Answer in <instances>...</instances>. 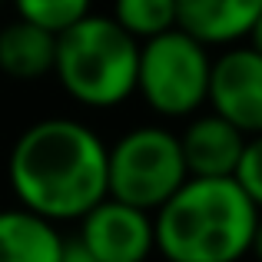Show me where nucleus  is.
Returning a JSON list of instances; mask_svg holds the SVG:
<instances>
[{
  "mask_svg": "<svg viewBox=\"0 0 262 262\" xmlns=\"http://www.w3.org/2000/svg\"><path fill=\"white\" fill-rule=\"evenodd\" d=\"M7 183L17 206L57 226L80 223L106 199V143L73 116L37 120L13 140Z\"/></svg>",
  "mask_w": 262,
  "mask_h": 262,
  "instance_id": "obj_1",
  "label": "nucleus"
},
{
  "mask_svg": "<svg viewBox=\"0 0 262 262\" xmlns=\"http://www.w3.org/2000/svg\"><path fill=\"white\" fill-rule=\"evenodd\" d=\"M256 223L259 209L232 176H189L153 212V246L166 262H239Z\"/></svg>",
  "mask_w": 262,
  "mask_h": 262,
  "instance_id": "obj_2",
  "label": "nucleus"
},
{
  "mask_svg": "<svg viewBox=\"0 0 262 262\" xmlns=\"http://www.w3.org/2000/svg\"><path fill=\"white\" fill-rule=\"evenodd\" d=\"M140 43L110 13L80 17L57 33L53 70L60 90L86 110H116L136 96Z\"/></svg>",
  "mask_w": 262,
  "mask_h": 262,
  "instance_id": "obj_3",
  "label": "nucleus"
},
{
  "mask_svg": "<svg viewBox=\"0 0 262 262\" xmlns=\"http://www.w3.org/2000/svg\"><path fill=\"white\" fill-rule=\"evenodd\" d=\"M212 50L179 27L140 43L136 96L163 120H189L206 110Z\"/></svg>",
  "mask_w": 262,
  "mask_h": 262,
  "instance_id": "obj_4",
  "label": "nucleus"
},
{
  "mask_svg": "<svg viewBox=\"0 0 262 262\" xmlns=\"http://www.w3.org/2000/svg\"><path fill=\"white\" fill-rule=\"evenodd\" d=\"M189 179L179 136L160 123L133 126L106 146V196L156 212Z\"/></svg>",
  "mask_w": 262,
  "mask_h": 262,
  "instance_id": "obj_5",
  "label": "nucleus"
},
{
  "mask_svg": "<svg viewBox=\"0 0 262 262\" xmlns=\"http://www.w3.org/2000/svg\"><path fill=\"white\" fill-rule=\"evenodd\" d=\"M206 106L216 116L239 129L243 136L262 133V53L249 43L223 47L212 57L209 70V96Z\"/></svg>",
  "mask_w": 262,
  "mask_h": 262,
  "instance_id": "obj_6",
  "label": "nucleus"
},
{
  "mask_svg": "<svg viewBox=\"0 0 262 262\" xmlns=\"http://www.w3.org/2000/svg\"><path fill=\"white\" fill-rule=\"evenodd\" d=\"M77 239L96 262H146L156 252L153 212L106 196L80 219Z\"/></svg>",
  "mask_w": 262,
  "mask_h": 262,
  "instance_id": "obj_7",
  "label": "nucleus"
},
{
  "mask_svg": "<svg viewBox=\"0 0 262 262\" xmlns=\"http://www.w3.org/2000/svg\"><path fill=\"white\" fill-rule=\"evenodd\" d=\"M176 136H179V149H183L186 173L206 179L232 176L246 146V136L232 123H226L223 116H216L212 110H199L196 116H189L186 129Z\"/></svg>",
  "mask_w": 262,
  "mask_h": 262,
  "instance_id": "obj_8",
  "label": "nucleus"
},
{
  "mask_svg": "<svg viewBox=\"0 0 262 262\" xmlns=\"http://www.w3.org/2000/svg\"><path fill=\"white\" fill-rule=\"evenodd\" d=\"M262 0H176V27L203 47L246 43Z\"/></svg>",
  "mask_w": 262,
  "mask_h": 262,
  "instance_id": "obj_9",
  "label": "nucleus"
},
{
  "mask_svg": "<svg viewBox=\"0 0 262 262\" xmlns=\"http://www.w3.org/2000/svg\"><path fill=\"white\" fill-rule=\"evenodd\" d=\"M63 249L57 223L13 206L0 209V262H57Z\"/></svg>",
  "mask_w": 262,
  "mask_h": 262,
  "instance_id": "obj_10",
  "label": "nucleus"
},
{
  "mask_svg": "<svg viewBox=\"0 0 262 262\" xmlns=\"http://www.w3.org/2000/svg\"><path fill=\"white\" fill-rule=\"evenodd\" d=\"M53 53H57V33L20 17L0 27V70L10 80L30 83L50 77Z\"/></svg>",
  "mask_w": 262,
  "mask_h": 262,
  "instance_id": "obj_11",
  "label": "nucleus"
},
{
  "mask_svg": "<svg viewBox=\"0 0 262 262\" xmlns=\"http://www.w3.org/2000/svg\"><path fill=\"white\" fill-rule=\"evenodd\" d=\"M110 17L143 43L176 27V0H113Z\"/></svg>",
  "mask_w": 262,
  "mask_h": 262,
  "instance_id": "obj_12",
  "label": "nucleus"
},
{
  "mask_svg": "<svg viewBox=\"0 0 262 262\" xmlns=\"http://www.w3.org/2000/svg\"><path fill=\"white\" fill-rule=\"evenodd\" d=\"M7 4H13L20 20L37 24L50 33H60L73 27L80 17H86L93 0H7Z\"/></svg>",
  "mask_w": 262,
  "mask_h": 262,
  "instance_id": "obj_13",
  "label": "nucleus"
},
{
  "mask_svg": "<svg viewBox=\"0 0 262 262\" xmlns=\"http://www.w3.org/2000/svg\"><path fill=\"white\" fill-rule=\"evenodd\" d=\"M236 186L249 196V203L262 212V133L259 136H246V146H243V156L236 163Z\"/></svg>",
  "mask_w": 262,
  "mask_h": 262,
  "instance_id": "obj_14",
  "label": "nucleus"
},
{
  "mask_svg": "<svg viewBox=\"0 0 262 262\" xmlns=\"http://www.w3.org/2000/svg\"><path fill=\"white\" fill-rule=\"evenodd\" d=\"M57 262H96V259L80 246V239H63V249H60Z\"/></svg>",
  "mask_w": 262,
  "mask_h": 262,
  "instance_id": "obj_15",
  "label": "nucleus"
},
{
  "mask_svg": "<svg viewBox=\"0 0 262 262\" xmlns=\"http://www.w3.org/2000/svg\"><path fill=\"white\" fill-rule=\"evenodd\" d=\"M246 43H249L256 53H262V13L256 17V24H252V30H249V37H246Z\"/></svg>",
  "mask_w": 262,
  "mask_h": 262,
  "instance_id": "obj_16",
  "label": "nucleus"
},
{
  "mask_svg": "<svg viewBox=\"0 0 262 262\" xmlns=\"http://www.w3.org/2000/svg\"><path fill=\"white\" fill-rule=\"evenodd\" d=\"M249 256H256L262 262V212H259V223H256V232H252V249Z\"/></svg>",
  "mask_w": 262,
  "mask_h": 262,
  "instance_id": "obj_17",
  "label": "nucleus"
},
{
  "mask_svg": "<svg viewBox=\"0 0 262 262\" xmlns=\"http://www.w3.org/2000/svg\"><path fill=\"white\" fill-rule=\"evenodd\" d=\"M0 4H7V0H0Z\"/></svg>",
  "mask_w": 262,
  "mask_h": 262,
  "instance_id": "obj_18",
  "label": "nucleus"
}]
</instances>
